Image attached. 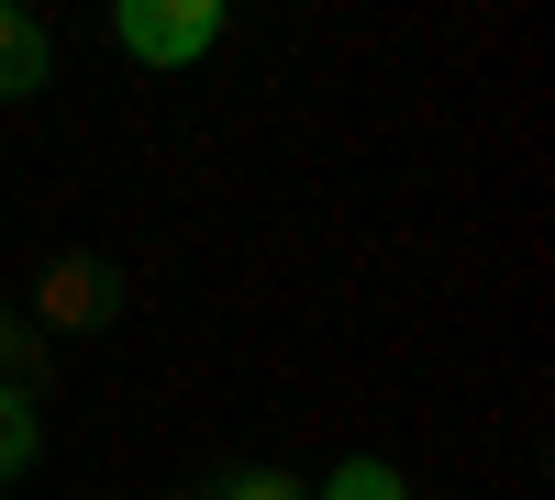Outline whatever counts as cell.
<instances>
[{
	"mask_svg": "<svg viewBox=\"0 0 555 500\" xmlns=\"http://www.w3.org/2000/svg\"><path fill=\"white\" fill-rule=\"evenodd\" d=\"M112 44L133 67H201L222 44V0H112Z\"/></svg>",
	"mask_w": 555,
	"mask_h": 500,
	"instance_id": "obj_1",
	"label": "cell"
},
{
	"mask_svg": "<svg viewBox=\"0 0 555 500\" xmlns=\"http://www.w3.org/2000/svg\"><path fill=\"white\" fill-rule=\"evenodd\" d=\"M112 323V267L101 256H56L44 267V323L34 334H101Z\"/></svg>",
	"mask_w": 555,
	"mask_h": 500,
	"instance_id": "obj_2",
	"label": "cell"
},
{
	"mask_svg": "<svg viewBox=\"0 0 555 500\" xmlns=\"http://www.w3.org/2000/svg\"><path fill=\"white\" fill-rule=\"evenodd\" d=\"M44 67H56V34H44L23 0H0V101H34Z\"/></svg>",
	"mask_w": 555,
	"mask_h": 500,
	"instance_id": "obj_3",
	"label": "cell"
},
{
	"mask_svg": "<svg viewBox=\"0 0 555 500\" xmlns=\"http://www.w3.org/2000/svg\"><path fill=\"white\" fill-rule=\"evenodd\" d=\"M44 457V423H34V389H0V489Z\"/></svg>",
	"mask_w": 555,
	"mask_h": 500,
	"instance_id": "obj_4",
	"label": "cell"
},
{
	"mask_svg": "<svg viewBox=\"0 0 555 500\" xmlns=\"http://www.w3.org/2000/svg\"><path fill=\"white\" fill-rule=\"evenodd\" d=\"M322 500H411V489H400V467H389V457H345L334 478H322Z\"/></svg>",
	"mask_w": 555,
	"mask_h": 500,
	"instance_id": "obj_5",
	"label": "cell"
},
{
	"mask_svg": "<svg viewBox=\"0 0 555 500\" xmlns=\"http://www.w3.org/2000/svg\"><path fill=\"white\" fill-rule=\"evenodd\" d=\"M23 379H44V334L23 311H0V389H23Z\"/></svg>",
	"mask_w": 555,
	"mask_h": 500,
	"instance_id": "obj_6",
	"label": "cell"
},
{
	"mask_svg": "<svg viewBox=\"0 0 555 500\" xmlns=\"http://www.w3.org/2000/svg\"><path fill=\"white\" fill-rule=\"evenodd\" d=\"M222 500H311V489H300L289 467H245V478H234V489H222Z\"/></svg>",
	"mask_w": 555,
	"mask_h": 500,
	"instance_id": "obj_7",
	"label": "cell"
}]
</instances>
